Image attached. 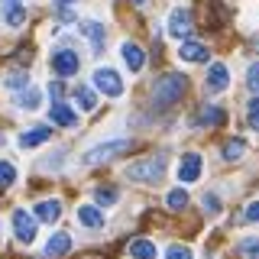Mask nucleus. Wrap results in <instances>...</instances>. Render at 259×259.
<instances>
[{
	"mask_svg": "<svg viewBox=\"0 0 259 259\" xmlns=\"http://www.w3.org/2000/svg\"><path fill=\"white\" fill-rule=\"evenodd\" d=\"M71 97H75V104H78L84 113H91V110L97 107V94L91 91V88H84V84H78L75 91H71Z\"/></svg>",
	"mask_w": 259,
	"mask_h": 259,
	"instance_id": "6ab92c4d",
	"label": "nucleus"
},
{
	"mask_svg": "<svg viewBox=\"0 0 259 259\" xmlns=\"http://www.w3.org/2000/svg\"><path fill=\"white\" fill-rule=\"evenodd\" d=\"M52 68H55V75H59V78L78 75V68H81L78 52H71V49H59V52L52 55Z\"/></svg>",
	"mask_w": 259,
	"mask_h": 259,
	"instance_id": "39448f33",
	"label": "nucleus"
},
{
	"mask_svg": "<svg viewBox=\"0 0 259 259\" xmlns=\"http://www.w3.org/2000/svg\"><path fill=\"white\" fill-rule=\"evenodd\" d=\"M130 140H113V143H101V146H94V149H88L84 152V165H101V162H107L113 156H120V152H130Z\"/></svg>",
	"mask_w": 259,
	"mask_h": 259,
	"instance_id": "7ed1b4c3",
	"label": "nucleus"
},
{
	"mask_svg": "<svg viewBox=\"0 0 259 259\" xmlns=\"http://www.w3.org/2000/svg\"><path fill=\"white\" fill-rule=\"evenodd\" d=\"M59 4H62V7H68V4H75V0H59Z\"/></svg>",
	"mask_w": 259,
	"mask_h": 259,
	"instance_id": "f704fd0d",
	"label": "nucleus"
},
{
	"mask_svg": "<svg viewBox=\"0 0 259 259\" xmlns=\"http://www.w3.org/2000/svg\"><path fill=\"white\" fill-rule=\"evenodd\" d=\"M201 178V156L198 152H188V156H182V165H178V182L191 185Z\"/></svg>",
	"mask_w": 259,
	"mask_h": 259,
	"instance_id": "6e6552de",
	"label": "nucleus"
},
{
	"mask_svg": "<svg viewBox=\"0 0 259 259\" xmlns=\"http://www.w3.org/2000/svg\"><path fill=\"white\" fill-rule=\"evenodd\" d=\"M94 88L101 94H107V97H120V94H123V81H120V75L113 68H97L94 71Z\"/></svg>",
	"mask_w": 259,
	"mask_h": 259,
	"instance_id": "20e7f679",
	"label": "nucleus"
},
{
	"mask_svg": "<svg viewBox=\"0 0 259 259\" xmlns=\"http://www.w3.org/2000/svg\"><path fill=\"white\" fill-rule=\"evenodd\" d=\"M243 152H246V143H243V140H230V143L224 146V159H227V162L243 159Z\"/></svg>",
	"mask_w": 259,
	"mask_h": 259,
	"instance_id": "4be33fe9",
	"label": "nucleus"
},
{
	"mask_svg": "<svg viewBox=\"0 0 259 259\" xmlns=\"http://www.w3.org/2000/svg\"><path fill=\"white\" fill-rule=\"evenodd\" d=\"M13 182H16V168L10 162H0V188H10Z\"/></svg>",
	"mask_w": 259,
	"mask_h": 259,
	"instance_id": "bb28decb",
	"label": "nucleus"
},
{
	"mask_svg": "<svg viewBox=\"0 0 259 259\" xmlns=\"http://www.w3.org/2000/svg\"><path fill=\"white\" fill-rule=\"evenodd\" d=\"M201 123L217 126V123H224V113L217 110V107H204V110H201Z\"/></svg>",
	"mask_w": 259,
	"mask_h": 259,
	"instance_id": "cd10ccee",
	"label": "nucleus"
},
{
	"mask_svg": "<svg viewBox=\"0 0 259 259\" xmlns=\"http://www.w3.org/2000/svg\"><path fill=\"white\" fill-rule=\"evenodd\" d=\"M201 204H204L207 214H217V210H221V198H217V194H204V198H201Z\"/></svg>",
	"mask_w": 259,
	"mask_h": 259,
	"instance_id": "7c9ffc66",
	"label": "nucleus"
},
{
	"mask_svg": "<svg viewBox=\"0 0 259 259\" xmlns=\"http://www.w3.org/2000/svg\"><path fill=\"white\" fill-rule=\"evenodd\" d=\"M32 214H36L42 224H55L62 217V204L59 201H39V204L32 207Z\"/></svg>",
	"mask_w": 259,
	"mask_h": 259,
	"instance_id": "2eb2a0df",
	"label": "nucleus"
},
{
	"mask_svg": "<svg viewBox=\"0 0 259 259\" xmlns=\"http://www.w3.org/2000/svg\"><path fill=\"white\" fill-rule=\"evenodd\" d=\"M13 233H16V240H20V243H32V240H36V221H32V214H29V210H13Z\"/></svg>",
	"mask_w": 259,
	"mask_h": 259,
	"instance_id": "423d86ee",
	"label": "nucleus"
},
{
	"mask_svg": "<svg viewBox=\"0 0 259 259\" xmlns=\"http://www.w3.org/2000/svg\"><path fill=\"white\" fill-rule=\"evenodd\" d=\"M81 36L91 39V49H94V52H101V49H104V26H101V23H94V20L81 23Z\"/></svg>",
	"mask_w": 259,
	"mask_h": 259,
	"instance_id": "a211bd4d",
	"label": "nucleus"
},
{
	"mask_svg": "<svg viewBox=\"0 0 259 259\" xmlns=\"http://www.w3.org/2000/svg\"><path fill=\"white\" fill-rule=\"evenodd\" d=\"M246 84L259 94V62H256V65H249V71H246Z\"/></svg>",
	"mask_w": 259,
	"mask_h": 259,
	"instance_id": "2f4dec72",
	"label": "nucleus"
},
{
	"mask_svg": "<svg viewBox=\"0 0 259 259\" xmlns=\"http://www.w3.org/2000/svg\"><path fill=\"white\" fill-rule=\"evenodd\" d=\"M94 198H97V204H101V207H110V204H117L120 191H117V188H97Z\"/></svg>",
	"mask_w": 259,
	"mask_h": 259,
	"instance_id": "b1692460",
	"label": "nucleus"
},
{
	"mask_svg": "<svg viewBox=\"0 0 259 259\" xmlns=\"http://www.w3.org/2000/svg\"><path fill=\"white\" fill-rule=\"evenodd\" d=\"M4 84H7V88H13V91L26 88V71H7V75H4Z\"/></svg>",
	"mask_w": 259,
	"mask_h": 259,
	"instance_id": "393cba45",
	"label": "nucleus"
},
{
	"mask_svg": "<svg viewBox=\"0 0 259 259\" xmlns=\"http://www.w3.org/2000/svg\"><path fill=\"white\" fill-rule=\"evenodd\" d=\"M168 36H175V39L191 36V13L185 10V7H175V10L168 13Z\"/></svg>",
	"mask_w": 259,
	"mask_h": 259,
	"instance_id": "0eeeda50",
	"label": "nucleus"
},
{
	"mask_svg": "<svg viewBox=\"0 0 259 259\" xmlns=\"http://www.w3.org/2000/svg\"><path fill=\"white\" fill-rule=\"evenodd\" d=\"M178 59H182V62H207V46L185 39L182 49H178Z\"/></svg>",
	"mask_w": 259,
	"mask_h": 259,
	"instance_id": "9b49d317",
	"label": "nucleus"
},
{
	"mask_svg": "<svg viewBox=\"0 0 259 259\" xmlns=\"http://www.w3.org/2000/svg\"><path fill=\"white\" fill-rule=\"evenodd\" d=\"M4 23L10 29H20L23 23H26V7H23V0H4Z\"/></svg>",
	"mask_w": 259,
	"mask_h": 259,
	"instance_id": "9d476101",
	"label": "nucleus"
},
{
	"mask_svg": "<svg viewBox=\"0 0 259 259\" xmlns=\"http://www.w3.org/2000/svg\"><path fill=\"white\" fill-rule=\"evenodd\" d=\"M246 120H249V126L259 133V97H253V101L246 104Z\"/></svg>",
	"mask_w": 259,
	"mask_h": 259,
	"instance_id": "c85d7f7f",
	"label": "nucleus"
},
{
	"mask_svg": "<svg viewBox=\"0 0 259 259\" xmlns=\"http://www.w3.org/2000/svg\"><path fill=\"white\" fill-rule=\"evenodd\" d=\"M165 259H191V249H188V246H178V243H175V246L165 249Z\"/></svg>",
	"mask_w": 259,
	"mask_h": 259,
	"instance_id": "c756f323",
	"label": "nucleus"
},
{
	"mask_svg": "<svg viewBox=\"0 0 259 259\" xmlns=\"http://www.w3.org/2000/svg\"><path fill=\"white\" fill-rule=\"evenodd\" d=\"M49 136H52V130H49V126H36V130H29V133L20 136V146H23V149H32V146H42Z\"/></svg>",
	"mask_w": 259,
	"mask_h": 259,
	"instance_id": "aec40b11",
	"label": "nucleus"
},
{
	"mask_svg": "<svg viewBox=\"0 0 259 259\" xmlns=\"http://www.w3.org/2000/svg\"><path fill=\"white\" fill-rule=\"evenodd\" d=\"M237 253H240V259H259V237H249V240H243Z\"/></svg>",
	"mask_w": 259,
	"mask_h": 259,
	"instance_id": "5701e85b",
	"label": "nucleus"
},
{
	"mask_svg": "<svg viewBox=\"0 0 259 259\" xmlns=\"http://www.w3.org/2000/svg\"><path fill=\"white\" fill-rule=\"evenodd\" d=\"M185 88H188V81H185V75H178V71H168V75H162L156 84H152V104H156L159 110L172 107V104L182 101Z\"/></svg>",
	"mask_w": 259,
	"mask_h": 259,
	"instance_id": "f257e3e1",
	"label": "nucleus"
},
{
	"mask_svg": "<svg viewBox=\"0 0 259 259\" xmlns=\"http://www.w3.org/2000/svg\"><path fill=\"white\" fill-rule=\"evenodd\" d=\"M71 249V237L68 233H52V240L46 243V259H59Z\"/></svg>",
	"mask_w": 259,
	"mask_h": 259,
	"instance_id": "4468645a",
	"label": "nucleus"
},
{
	"mask_svg": "<svg viewBox=\"0 0 259 259\" xmlns=\"http://www.w3.org/2000/svg\"><path fill=\"white\" fill-rule=\"evenodd\" d=\"M246 221H253V224H259V201H253V204H246Z\"/></svg>",
	"mask_w": 259,
	"mask_h": 259,
	"instance_id": "473e14b6",
	"label": "nucleus"
},
{
	"mask_svg": "<svg viewBox=\"0 0 259 259\" xmlns=\"http://www.w3.org/2000/svg\"><path fill=\"white\" fill-rule=\"evenodd\" d=\"M165 204L172 207V210H182L185 204H188V194H185L182 188H175V191H168V198H165Z\"/></svg>",
	"mask_w": 259,
	"mask_h": 259,
	"instance_id": "a878e982",
	"label": "nucleus"
},
{
	"mask_svg": "<svg viewBox=\"0 0 259 259\" xmlns=\"http://www.w3.org/2000/svg\"><path fill=\"white\" fill-rule=\"evenodd\" d=\"M78 221L84 224L88 230H101V227H104V214H101L97 204H81L78 207Z\"/></svg>",
	"mask_w": 259,
	"mask_h": 259,
	"instance_id": "f8f14e48",
	"label": "nucleus"
},
{
	"mask_svg": "<svg viewBox=\"0 0 259 259\" xmlns=\"http://www.w3.org/2000/svg\"><path fill=\"white\" fill-rule=\"evenodd\" d=\"M49 117H52V123H59V126H78V113L62 101L52 104V113H49Z\"/></svg>",
	"mask_w": 259,
	"mask_h": 259,
	"instance_id": "ddd939ff",
	"label": "nucleus"
},
{
	"mask_svg": "<svg viewBox=\"0 0 259 259\" xmlns=\"http://www.w3.org/2000/svg\"><path fill=\"white\" fill-rule=\"evenodd\" d=\"M130 256H133V259H156V243L133 240V243H130Z\"/></svg>",
	"mask_w": 259,
	"mask_h": 259,
	"instance_id": "412c9836",
	"label": "nucleus"
},
{
	"mask_svg": "<svg viewBox=\"0 0 259 259\" xmlns=\"http://www.w3.org/2000/svg\"><path fill=\"white\" fill-rule=\"evenodd\" d=\"M227 84H230V71H227V65L214 62V65H210V71H207V81H204V88H207L210 94H221Z\"/></svg>",
	"mask_w": 259,
	"mask_h": 259,
	"instance_id": "1a4fd4ad",
	"label": "nucleus"
},
{
	"mask_svg": "<svg viewBox=\"0 0 259 259\" xmlns=\"http://www.w3.org/2000/svg\"><path fill=\"white\" fill-rule=\"evenodd\" d=\"M123 62H126V68H130V71H140L143 65H146L143 49L136 46V42H123Z\"/></svg>",
	"mask_w": 259,
	"mask_h": 259,
	"instance_id": "f3484780",
	"label": "nucleus"
},
{
	"mask_svg": "<svg viewBox=\"0 0 259 259\" xmlns=\"http://www.w3.org/2000/svg\"><path fill=\"white\" fill-rule=\"evenodd\" d=\"M49 94H52V101H62V84H59V81L49 84Z\"/></svg>",
	"mask_w": 259,
	"mask_h": 259,
	"instance_id": "72a5a7b5",
	"label": "nucleus"
},
{
	"mask_svg": "<svg viewBox=\"0 0 259 259\" xmlns=\"http://www.w3.org/2000/svg\"><path fill=\"white\" fill-rule=\"evenodd\" d=\"M162 175H165V156H149V159H140L133 165H126V178L143 182V185H156Z\"/></svg>",
	"mask_w": 259,
	"mask_h": 259,
	"instance_id": "f03ea898",
	"label": "nucleus"
},
{
	"mask_svg": "<svg viewBox=\"0 0 259 259\" xmlns=\"http://www.w3.org/2000/svg\"><path fill=\"white\" fill-rule=\"evenodd\" d=\"M133 4H146V0H133Z\"/></svg>",
	"mask_w": 259,
	"mask_h": 259,
	"instance_id": "c9c22d12",
	"label": "nucleus"
},
{
	"mask_svg": "<svg viewBox=\"0 0 259 259\" xmlns=\"http://www.w3.org/2000/svg\"><path fill=\"white\" fill-rule=\"evenodd\" d=\"M16 107L39 110V107H42V91H39V88H23V91L16 94Z\"/></svg>",
	"mask_w": 259,
	"mask_h": 259,
	"instance_id": "dca6fc26",
	"label": "nucleus"
}]
</instances>
